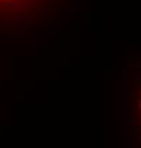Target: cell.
<instances>
[{
    "mask_svg": "<svg viewBox=\"0 0 141 148\" xmlns=\"http://www.w3.org/2000/svg\"><path fill=\"white\" fill-rule=\"evenodd\" d=\"M138 105H140V108H141V98L138 100Z\"/></svg>",
    "mask_w": 141,
    "mask_h": 148,
    "instance_id": "obj_1",
    "label": "cell"
}]
</instances>
